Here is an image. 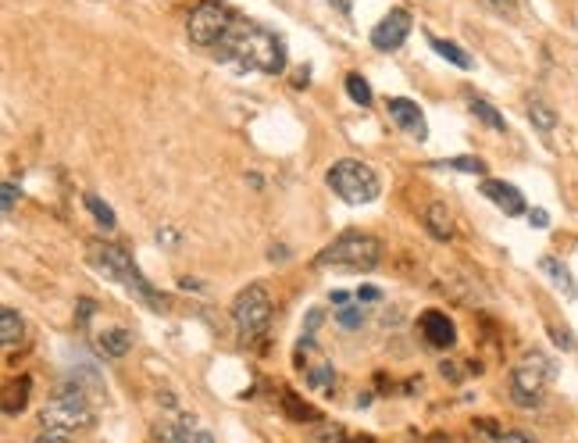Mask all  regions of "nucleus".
Returning <instances> with one entry per match:
<instances>
[{
	"mask_svg": "<svg viewBox=\"0 0 578 443\" xmlns=\"http://www.w3.org/2000/svg\"><path fill=\"white\" fill-rule=\"evenodd\" d=\"M218 58L236 61L239 68H250V72L275 76V72L285 68V44H282L278 33H271V29H264L257 22L236 19V26L229 29V36L218 47Z\"/></svg>",
	"mask_w": 578,
	"mask_h": 443,
	"instance_id": "nucleus-1",
	"label": "nucleus"
},
{
	"mask_svg": "<svg viewBox=\"0 0 578 443\" xmlns=\"http://www.w3.org/2000/svg\"><path fill=\"white\" fill-rule=\"evenodd\" d=\"M93 265L100 269L104 279L111 283H122L129 294H136L150 311H168V297L157 294L136 269V262L118 247V244H93Z\"/></svg>",
	"mask_w": 578,
	"mask_h": 443,
	"instance_id": "nucleus-2",
	"label": "nucleus"
},
{
	"mask_svg": "<svg viewBox=\"0 0 578 443\" xmlns=\"http://www.w3.org/2000/svg\"><path fill=\"white\" fill-rule=\"evenodd\" d=\"M379 262H382V244L375 237H368V233H357V230L336 237L325 251L315 254L318 269L333 265V269H350V272H372Z\"/></svg>",
	"mask_w": 578,
	"mask_h": 443,
	"instance_id": "nucleus-3",
	"label": "nucleus"
},
{
	"mask_svg": "<svg viewBox=\"0 0 578 443\" xmlns=\"http://www.w3.org/2000/svg\"><path fill=\"white\" fill-rule=\"evenodd\" d=\"M557 375V365L542 350H528L521 365L510 372V400L518 407H539L546 400V386Z\"/></svg>",
	"mask_w": 578,
	"mask_h": 443,
	"instance_id": "nucleus-4",
	"label": "nucleus"
},
{
	"mask_svg": "<svg viewBox=\"0 0 578 443\" xmlns=\"http://www.w3.org/2000/svg\"><path fill=\"white\" fill-rule=\"evenodd\" d=\"M232 322L246 343H261L271 326V297L264 283H250L232 301Z\"/></svg>",
	"mask_w": 578,
	"mask_h": 443,
	"instance_id": "nucleus-5",
	"label": "nucleus"
},
{
	"mask_svg": "<svg viewBox=\"0 0 578 443\" xmlns=\"http://www.w3.org/2000/svg\"><path fill=\"white\" fill-rule=\"evenodd\" d=\"M97 422V415H93V407H90V400L79 393V390H61V393H54L47 404H44V411H40V425L47 429V432H83V429H90Z\"/></svg>",
	"mask_w": 578,
	"mask_h": 443,
	"instance_id": "nucleus-6",
	"label": "nucleus"
},
{
	"mask_svg": "<svg viewBox=\"0 0 578 443\" xmlns=\"http://www.w3.org/2000/svg\"><path fill=\"white\" fill-rule=\"evenodd\" d=\"M325 179H329L333 193H336L340 200H347V204H372V200L379 197V189H382L375 168L365 165V161H354V157L336 161V165L329 168Z\"/></svg>",
	"mask_w": 578,
	"mask_h": 443,
	"instance_id": "nucleus-7",
	"label": "nucleus"
},
{
	"mask_svg": "<svg viewBox=\"0 0 578 443\" xmlns=\"http://www.w3.org/2000/svg\"><path fill=\"white\" fill-rule=\"evenodd\" d=\"M232 26H236V15L225 4H218V0H200L186 19L189 44H197V47H221V40L229 36Z\"/></svg>",
	"mask_w": 578,
	"mask_h": 443,
	"instance_id": "nucleus-8",
	"label": "nucleus"
},
{
	"mask_svg": "<svg viewBox=\"0 0 578 443\" xmlns=\"http://www.w3.org/2000/svg\"><path fill=\"white\" fill-rule=\"evenodd\" d=\"M411 26H414L411 12H407V8H393V12H389V15L372 29V47L382 51V54L400 51L404 40H407V33H411Z\"/></svg>",
	"mask_w": 578,
	"mask_h": 443,
	"instance_id": "nucleus-9",
	"label": "nucleus"
},
{
	"mask_svg": "<svg viewBox=\"0 0 578 443\" xmlns=\"http://www.w3.org/2000/svg\"><path fill=\"white\" fill-rule=\"evenodd\" d=\"M157 443H214V436L207 429H200L193 418H175V422H161L154 429Z\"/></svg>",
	"mask_w": 578,
	"mask_h": 443,
	"instance_id": "nucleus-10",
	"label": "nucleus"
},
{
	"mask_svg": "<svg viewBox=\"0 0 578 443\" xmlns=\"http://www.w3.org/2000/svg\"><path fill=\"white\" fill-rule=\"evenodd\" d=\"M386 111H389V118H393L404 133H411V136H418V140L429 136V129H425V115L418 111L414 101H407V97H389V101H386Z\"/></svg>",
	"mask_w": 578,
	"mask_h": 443,
	"instance_id": "nucleus-11",
	"label": "nucleus"
},
{
	"mask_svg": "<svg viewBox=\"0 0 578 443\" xmlns=\"http://www.w3.org/2000/svg\"><path fill=\"white\" fill-rule=\"evenodd\" d=\"M482 193L503 211V214H525V197L518 186L503 182V179H482Z\"/></svg>",
	"mask_w": 578,
	"mask_h": 443,
	"instance_id": "nucleus-12",
	"label": "nucleus"
},
{
	"mask_svg": "<svg viewBox=\"0 0 578 443\" xmlns=\"http://www.w3.org/2000/svg\"><path fill=\"white\" fill-rule=\"evenodd\" d=\"M418 326H421L425 340H429L432 347H439V350H446V347L457 343V329H454V322H450L443 311H425V315L418 318Z\"/></svg>",
	"mask_w": 578,
	"mask_h": 443,
	"instance_id": "nucleus-13",
	"label": "nucleus"
},
{
	"mask_svg": "<svg viewBox=\"0 0 578 443\" xmlns=\"http://www.w3.org/2000/svg\"><path fill=\"white\" fill-rule=\"evenodd\" d=\"M539 272H542V276H546V279H550V283H553V286H557L564 297H571V301L578 297V283L571 279V272H567V265H564L560 258L542 254V258H539Z\"/></svg>",
	"mask_w": 578,
	"mask_h": 443,
	"instance_id": "nucleus-14",
	"label": "nucleus"
},
{
	"mask_svg": "<svg viewBox=\"0 0 578 443\" xmlns=\"http://www.w3.org/2000/svg\"><path fill=\"white\" fill-rule=\"evenodd\" d=\"M421 222H425V230L436 237V240H443V244H450L454 240V218H450V207L446 204H429L425 207V214H421Z\"/></svg>",
	"mask_w": 578,
	"mask_h": 443,
	"instance_id": "nucleus-15",
	"label": "nucleus"
},
{
	"mask_svg": "<svg viewBox=\"0 0 578 443\" xmlns=\"http://www.w3.org/2000/svg\"><path fill=\"white\" fill-rule=\"evenodd\" d=\"M97 343H100L104 358H125L132 350V333L125 326H108V329H100Z\"/></svg>",
	"mask_w": 578,
	"mask_h": 443,
	"instance_id": "nucleus-16",
	"label": "nucleus"
},
{
	"mask_svg": "<svg viewBox=\"0 0 578 443\" xmlns=\"http://www.w3.org/2000/svg\"><path fill=\"white\" fill-rule=\"evenodd\" d=\"M22 336H26L22 315L15 308H4V311H0V343H4V350H12L15 343H22Z\"/></svg>",
	"mask_w": 578,
	"mask_h": 443,
	"instance_id": "nucleus-17",
	"label": "nucleus"
},
{
	"mask_svg": "<svg viewBox=\"0 0 578 443\" xmlns=\"http://www.w3.org/2000/svg\"><path fill=\"white\" fill-rule=\"evenodd\" d=\"M29 393H33V379H29V375L12 379L8 390H4V415H19V411L29 404Z\"/></svg>",
	"mask_w": 578,
	"mask_h": 443,
	"instance_id": "nucleus-18",
	"label": "nucleus"
},
{
	"mask_svg": "<svg viewBox=\"0 0 578 443\" xmlns=\"http://www.w3.org/2000/svg\"><path fill=\"white\" fill-rule=\"evenodd\" d=\"M528 122H532L542 136H550V133L557 129V115H553V108H550L546 101H539V97L528 101Z\"/></svg>",
	"mask_w": 578,
	"mask_h": 443,
	"instance_id": "nucleus-19",
	"label": "nucleus"
},
{
	"mask_svg": "<svg viewBox=\"0 0 578 443\" xmlns=\"http://www.w3.org/2000/svg\"><path fill=\"white\" fill-rule=\"evenodd\" d=\"M471 111H475V118H478L486 129H493V133H503V129H507V118H503L486 97H471Z\"/></svg>",
	"mask_w": 578,
	"mask_h": 443,
	"instance_id": "nucleus-20",
	"label": "nucleus"
},
{
	"mask_svg": "<svg viewBox=\"0 0 578 443\" xmlns=\"http://www.w3.org/2000/svg\"><path fill=\"white\" fill-rule=\"evenodd\" d=\"M311 443H375V439L372 436H347L343 425H322V429H315Z\"/></svg>",
	"mask_w": 578,
	"mask_h": 443,
	"instance_id": "nucleus-21",
	"label": "nucleus"
},
{
	"mask_svg": "<svg viewBox=\"0 0 578 443\" xmlns=\"http://www.w3.org/2000/svg\"><path fill=\"white\" fill-rule=\"evenodd\" d=\"M429 44H432V51L439 54V58H446L450 65H457V68H471V58L457 47V44H450V40H439V36H429Z\"/></svg>",
	"mask_w": 578,
	"mask_h": 443,
	"instance_id": "nucleus-22",
	"label": "nucleus"
},
{
	"mask_svg": "<svg viewBox=\"0 0 578 443\" xmlns=\"http://www.w3.org/2000/svg\"><path fill=\"white\" fill-rule=\"evenodd\" d=\"M282 411L293 418V422H315L318 418V411L311 407V404H304V400H297V393H282Z\"/></svg>",
	"mask_w": 578,
	"mask_h": 443,
	"instance_id": "nucleus-23",
	"label": "nucleus"
},
{
	"mask_svg": "<svg viewBox=\"0 0 578 443\" xmlns=\"http://www.w3.org/2000/svg\"><path fill=\"white\" fill-rule=\"evenodd\" d=\"M83 204H86V207H90V214L97 218V226H104V230H115V226H118V218H115L111 204H104L97 193H86V197H83Z\"/></svg>",
	"mask_w": 578,
	"mask_h": 443,
	"instance_id": "nucleus-24",
	"label": "nucleus"
},
{
	"mask_svg": "<svg viewBox=\"0 0 578 443\" xmlns=\"http://www.w3.org/2000/svg\"><path fill=\"white\" fill-rule=\"evenodd\" d=\"M347 93H350V101H354V104H361V108H368V104H372V86H368V83H365L357 72H350V76H347Z\"/></svg>",
	"mask_w": 578,
	"mask_h": 443,
	"instance_id": "nucleus-25",
	"label": "nucleus"
},
{
	"mask_svg": "<svg viewBox=\"0 0 578 443\" xmlns=\"http://www.w3.org/2000/svg\"><path fill=\"white\" fill-rule=\"evenodd\" d=\"M446 165L457 168V172H468V175H486V161H482V157H468V154H464V157H450Z\"/></svg>",
	"mask_w": 578,
	"mask_h": 443,
	"instance_id": "nucleus-26",
	"label": "nucleus"
},
{
	"mask_svg": "<svg viewBox=\"0 0 578 443\" xmlns=\"http://www.w3.org/2000/svg\"><path fill=\"white\" fill-rule=\"evenodd\" d=\"M336 318H340V326H343V329H361V322H365L361 308H354V304H350V308H340V315H336Z\"/></svg>",
	"mask_w": 578,
	"mask_h": 443,
	"instance_id": "nucleus-27",
	"label": "nucleus"
},
{
	"mask_svg": "<svg viewBox=\"0 0 578 443\" xmlns=\"http://www.w3.org/2000/svg\"><path fill=\"white\" fill-rule=\"evenodd\" d=\"M489 4L503 15V19H510V22H518L521 19V4H518V0H489Z\"/></svg>",
	"mask_w": 578,
	"mask_h": 443,
	"instance_id": "nucleus-28",
	"label": "nucleus"
},
{
	"mask_svg": "<svg viewBox=\"0 0 578 443\" xmlns=\"http://www.w3.org/2000/svg\"><path fill=\"white\" fill-rule=\"evenodd\" d=\"M550 336H553V343H557V347H564V350H571V347H574V340H571V333H564V326H550Z\"/></svg>",
	"mask_w": 578,
	"mask_h": 443,
	"instance_id": "nucleus-29",
	"label": "nucleus"
},
{
	"mask_svg": "<svg viewBox=\"0 0 578 443\" xmlns=\"http://www.w3.org/2000/svg\"><path fill=\"white\" fill-rule=\"evenodd\" d=\"M15 197H19V186L4 182V214H15Z\"/></svg>",
	"mask_w": 578,
	"mask_h": 443,
	"instance_id": "nucleus-30",
	"label": "nucleus"
},
{
	"mask_svg": "<svg viewBox=\"0 0 578 443\" xmlns=\"http://www.w3.org/2000/svg\"><path fill=\"white\" fill-rule=\"evenodd\" d=\"M528 222H532L535 230H546V226H550V214H546L542 207H532V211H528Z\"/></svg>",
	"mask_w": 578,
	"mask_h": 443,
	"instance_id": "nucleus-31",
	"label": "nucleus"
},
{
	"mask_svg": "<svg viewBox=\"0 0 578 443\" xmlns=\"http://www.w3.org/2000/svg\"><path fill=\"white\" fill-rule=\"evenodd\" d=\"M493 443H535L528 432H503V436H496Z\"/></svg>",
	"mask_w": 578,
	"mask_h": 443,
	"instance_id": "nucleus-32",
	"label": "nucleus"
},
{
	"mask_svg": "<svg viewBox=\"0 0 578 443\" xmlns=\"http://www.w3.org/2000/svg\"><path fill=\"white\" fill-rule=\"evenodd\" d=\"M29 443H76V439L65 436V432H44V436H36V439H29Z\"/></svg>",
	"mask_w": 578,
	"mask_h": 443,
	"instance_id": "nucleus-33",
	"label": "nucleus"
},
{
	"mask_svg": "<svg viewBox=\"0 0 578 443\" xmlns=\"http://www.w3.org/2000/svg\"><path fill=\"white\" fill-rule=\"evenodd\" d=\"M157 244L175 247V244H179V233H175V230H168V226H161V230H157Z\"/></svg>",
	"mask_w": 578,
	"mask_h": 443,
	"instance_id": "nucleus-34",
	"label": "nucleus"
},
{
	"mask_svg": "<svg viewBox=\"0 0 578 443\" xmlns=\"http://www.w3.org/2000/svg\"><path fill=\"white\" fill-rule=\"evenodd\" d=\"M329 301H333V308H336V311H340V308H350V304H354L347 290H333V297H329Z\"/></svg>",
	"mask_w": 578,
	"mask_h": 443,
	"instance_id": "nucleus-35",
	"label": "nucleus"
},
{
	"mask_svg": "<svg viewBox=\"0 0 578 443\" xmlns=\"http://www.w3.org/2000/svg\"><path fill=\"white\" fill-rule=\"evenodd\" d=\"M379 297H382L379 286H361V290H357V301H368V304H372V301H379Z\"/></svg>",
	"mask_w": 578,
	"mask_h": 443,
	"instance_id": "nucleus-36",
	"label": "nucleus"
},
{
	"mask_svg": "<svg viewBox=\"0 0 578 443\" xmlns=\"http://www.w3.org/2000/svg\"><path fill=\"white\" fill-rule=\"evenodd\" d=\"M318 322H322V311H311V315H308V329H304V333H308V336H315Z\"/></svg>",
	"mask_w": 578,
	"mask_h": 443,
	"instance_id": "nucleus-37",
	"label": "nucleus"
},
{
	"mask_svg": "<svg viewBox=\"0 0 578 443\" xmlns=\"http://www.w3.org/2000/svg\"><path fill=\"white\" fill-rule=\"evenodd\" d=\"M90 315H93V301L86 297V301H83V308H79V322H86Z\"/></svg>",
	"mask_w": 578,
	"mask_h": 443,
	"instance_id": "nucleus-38",
	"label": "nucleus"
},
{
	"mask_svg": "<svg viewBox=\"0 0 578 443\" xmlns=\"http://www.w3.org/2000/svg\"><path fill=\"white\" fill-rule=\"evenodd\" d=\"M333 4H336L343 15H350V0H333Z\"/></svg>",
	"mask_w": 578,
	"mask_h": 443,
	"instance_id": "nucleus-39",
	"label": "nucleus"
},
{
	"mask_svg": "<svg viewBox=\"0 0 578 443\" xmlns=\"http://www.w3.org/2000/svg\"><path fill=\"white\" fill-rule=\"evenodd\" d=\"M432 443H454V439H450V436H446V439H443V436H436V439H432Z\"/></svg>",
	"mask_w": 578,
	"mask_h": 443,
	"instance_id": "nucleus-40",
	"label": "nucleus"
}]
</instances>
